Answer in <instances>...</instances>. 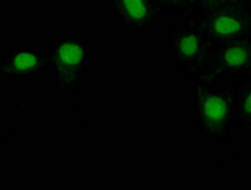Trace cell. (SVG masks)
Listing matches in <instances>:
<instances>
[{
	"mask_svg": "<svg viewBox=\"0 0 251 190\" xmlns=\"http://www.w3.org/2000/svg\"><path fill=\"white\" fill-rule=\"evenodd\" d=\"M114 15L123 27H140L149 18L147 0H111Z\"/></svg>",
	"mask_w": 251,
	"mask_h": 190,
	"instance_id": "obj_1",
	"label": "cell"
},
{
	"mask_svg": "<svg viewBox=\"0 0 251 190\" xmlns=\"http://www.w3.org/2000/svg\"><path fill=\"white\" fill-rule=\"evenodd\" d=\"M82 48L75 41L67 40L59 44L57 49V58L59 66L69 70L78 67L82 60Z\"/></svg>",
	"mask_w": 251,
	"mask_h": 190,
	"instance_id": "obj_2",
	"label": "cell"
},
{
	"mask_svg": "<svg viewBox=\"0 0 251 190\" xmlns=\"http://www.w3.org/2000/svg\"><path fill=\"white\" fill-rule=\"evenodd\" d=\"M202 113L206 120L210 122H220L227 114V104L219 96H211L204 100Z\"/></svg>",
	"mask_w": 251,
	"mask_h": 190,
	"instance_id": "obj_3",
	"label": "cell"
},
{
	"mask_svg": "<svg viewBox=\"0 0 251 190\" xmlns=\"http://www.w3.org/2000/svg\"><path fill=\"white\" fill-rule=\"evenodd\" d=\"M212 29L217 35H234L239 31L240 24L232 16L220 15L213 20Z\"/></svg>",
	"mask_w": 251,
	"mask_h": 190,
	"instance_id": "obj_4",
	"label": "cell"
},
{
	"mask_svg": "<svg viewBox=\"0 0 251 190\" xmlns=\"http://www.w3.org/2000/svg\"><path fill=\"white\" fill-rule=\"evenodd\" d=\"M177 50L179 54L184 58L194 57L200 51V39L194 33H188L180 38Z\"/></svg>",
	"mask_w": 251,
	"mask_h": 190,
	"instance_id": "obj_5",
	"label": "cell"
},
{
	"mask_svg": "<svg viewBox=\"0 0 251 190\" xmlns=\"http://www.w3.org/2000/svg\"><path fill=\"white\" fill-rule=\"evenodd\" d=\"M37 57L29 52H20L13 58V68L18 73L29 72L37 66Z\"/></svg>",
	"mask_w": 251,
	"mask_h": 190,
	"instance_id": "obj_6",
	"label": "cell"
},
{
	"mask_svg": "<svg viewBox=\"0 0 251 190\" xmlns=\"http://www.w3.org/2000/svg\"><path fill=\"white\" fill-rule=\"evenodd\" d=\"M247 52L243 48L233 47L228 49L224 55V61L231 67H241L247 60Z\"/></svg>",
	"mask_w": 251,
	"mask_h": 190,
	"instance_id": "obj_7",
	"label": "cell"
},
{
	"mask_svg": "<svg viewBox=\"0 0 251 190\" xmlns=\"http://www.w3.org/2000/svg\"><path fill=\"white\" fill-rule=\"evenodd\" d=\"M243 108H244V111H245L246 113L251 114V92L247 95V97H246L245 100H244Z\"/></svg>",
	"mask_w": 251,
	"mask_h": 190,
	"instance_id": "obj_8",
	"label": "cell"
}]
</instances>
